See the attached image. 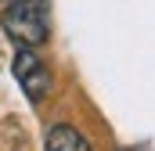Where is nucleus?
Wrapping results in <instances>:
<instances>
[{
	"label": "nucleus",
	"instance_id": "3",
	"mask_svg": "<svg viewBox=\"0 0 155 151\" xmlns=\"http://www.w3.org/2000/svg\"><path fill=\"white\" fill-rule=\"evenodd\" d=\"M47 151H90V144L76 126H51L47 130Z\"/></svg>",
	"mask_w": 155,
	"mask_h": 151
},
{
	"label": "nucleus",
	"instance_id": "2",
	"mask_svg": "<svg viewBox=\"0 0 155 151\" xmlns=\"http://www.w3.org/2000/svg\"><path fill=\"white\" fill-rule=\"evenodd\" d=\"M15 79L22 83V90H25L29 101H43L51 94V72L40 61V54H33V47H22L15 54Z\"/></svg>",
	"mask_w": 155,
	"mask_h": 151
},
{
	"label": "nucleus",
	"instance_id": "1",
	"mask_svg": "<svg viewBox=\"0 0 155 151\" xmlns=\"http://www.w3.org/2000/svg\"><path fill=\"white\" fill-rule=\"evenodd\" d=\"M4 29L22 47H40L51 36V11L47 0H7L4 4Z\"/></svg>",
	"mask_w": 155,
	"mask_h": 151
}]
</instances>
